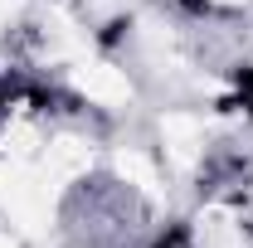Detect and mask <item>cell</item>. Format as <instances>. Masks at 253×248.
<instances>
[{"instance_id":"cell-3","label":"cell","mask_w":253,"mask_h":248,"mask_svg":"<svg viewBox=\"0 0 253 248\" xmlns=\"http://www.w3.org/2000/svg\"><path fill=\"white\" fill-rule=\"evenodd\" d=\"M0 122H5V93H0Z\"/></svg>"},{"instance_id":"cell-2","label":"cell","mask_w":253,"mask_h":248,"mask_svg":"<svg viewBox=\"0 0 253 248\" xmlns=\"http://www.w3.org/2000/svg\"><path fill=\"white\" fill-rule=\"evenodd\" d=\"M244 107H249V117H253V83H249V93H244Z\"/></svg>"},{"instance_id":"cell-1","label":"cell","mask_w":253,"mask_h":248,"mask_svg":"<svg viewBox=\"0 0 253 248\" xmlns=\"http://www.w3.org/2000/svg\"><path fill=\"white\" fill-rule=\"evenodd\" d=\"M151 248H185V234H166V239H156Z\"/></svg>"}]
</instances>
